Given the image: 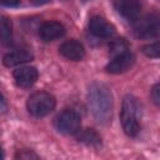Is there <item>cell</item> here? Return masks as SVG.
Listing matches in <instances>:
<instances>
[{
  "mask_svg": "<svg viewBox=\"0 0 160 160\" xmlns=\"http://www.w3.org/2000/svg\"><path fill=\"white\" fill-rule=\"evenodd\" d=\"M88 105L100 124H106L112 114V95L109 88L101 82H92L88 90Z\"/></svg>",
  "mask_w": 160,
  "mask_h": 160,
  "instance_id": "cell-1",
  "label": "cell"
},
{
  "mask_svg": "<svg viewBox=\"0 0 160 160\" xmlns=\"http://www.w3.org/2000/svg\"><path fill=\"white\" fill-rule=\"evenodd\" d=\"M140 119H141V105L139 100L132 95H126L122 100L120 120L124 132L134 138L140 131Z\"/></svg>",
  "mask_w": 160,
  "mask_h": 160,
  "instance_id": "cell-2",
  "label": "cell"
},
{
  "mask_svg": "<svg viewBox=\"0 0 160 160\" xmlns=\"http://www.w3.org/2000/svg\"><path fill=\"white\" fill-rule=\"evenodd\" d=\"M56 105L54 95L46 91H36L31 94L26 101V108L30 115L35 118H44L49 115Z\"/></svg>",
  "mask_w": 160,
  "mask_h": 160,
  "instance_id": "cell-3",
  "label": "cell"
},
{
  "mask_svg": "<svg viewBox=\"0 0 160 160\" xmlns=\"http://www.w3.org/2000/svg\"><path fill=\"white\" fill-rule=\"evenodd\" d=\"M55 129L65 135H74L80 130L81 119L80 115L72 109H64L54 119Z\"/></svg>",
  "mask_w": 160,
  "mask_h": 160,
  "instance_id": "cell-4",
  "label": "cell"
},
{
  "mask_svg": "<svg viewBox=\"0 0 160 160\" xmlns=\"http://www.w3.org/2000/svg\"><path fill=\"white\" fill-rule=\"evenodd\" d=\"M159 16L149 14L134 21V34L139 39H150L159 35Z\"/></svg>",
  "mask_w": 160,
  "mask_h": 160,
  "instance_id": "cell-5",
  "label": "cell"
},
{
  "mask_svg": "<svg viewBox=\"0 0 160 160\" xmlns=\"http://www.w3.org/2000/svg\"><path fill=\"white\" fill-rule=\"evenodd\" d=\"M114 8L125 20L134 22L140 18L141 4L139 0H114Z\"/></svg>",
  "mask_w": 160,
  "mask_h": 160,
  "instance_id": "cell-6",
  "label": "cell"
},
{
  "mask_svg": "<svg viewBox=\"0 0 160 160\" xmlns=\"http://www.w3.org/2000/svg\"><path fill=\"white\" fill-rule=\"evenodd\" d=\"M134 62H135L134 54H131L130 51H125L114 56V59L105 66V70L109 74H122L128 71L134 65Z\"/></svg>",
  "mask_w": 160,
  "mask_h": 160,
  "instance_id": "cell-7",
  "label": "cell"
},
{
  "mask_svg": "<svg viewBox=\"0 0 160 160\" xmlns=\"http://www.w3.org/2000/svg\"><path fill=\"white\" fill-rule=\"evenodd\" d=\"M59 52L68 60L80 61L85 56V48L80 41L71 39V40L62 42L59 46Z\"/></svg>",
  "mask_w": 160,
  "mask_h": 160,
  "instance_id": "cell-8",
  "label": "cell"
},
{
  "mask_svg": "<svg viewBox=\"0 0 160 160\" xmlns=\"http://www.w3.org/2000/svg\"><path fill=\"white\" fill-rule=\"evenodd\" d=\"M89 30L96 38H102V39L111 38L114 35V32H115L114 25H111L104 18L98 16V15L92 16L89 20Z\"/></svg>",
  "mask_w": 160,
  "mask_h": 160,
  "instance_id": "cell-9",
  "label": "cell"
},
{
  "mask_svg": "<svg viewBox=\"0 0 160 160\" xmlns=\"http://www.w3.org/2000/svg\"><path fill=\"white\" fill-rule=\"evenodd\" d=\"M12 76L18 86L26 89V88L32 86L36 82L39 74L34 66H21L14 70Z\"/></svg>",
  "mask_w": 160,
  "mask_h": 160,
  "instance_id": "cell-10",
  "label": "cell"
},
{
  "mask_svg": "<svg viewBox=\"0 0 160 160\" xmlns=\"http://www.w3.org/2000/svg\"><path fill=\"white\" fill-rule=\"evenodd\" d=\"M65 34V28L58 21H45L39 28V36L44 41H54L62 38Z\"/></svg>",
  "mask_w": 160,
  "mask_h": 160,
  "instance_id": "cell-11",
  "label": "cell"
},
{
  "mask_svg": "<svg viewBox=\"0 0 160 160\" xmlns=\"http://www.w3.org/2000/svg\"><path fill=\"white\" fill-rule=\"evenodd\" d=\"M31 60H32V54H31L29 50L19 49V50L8 52V54L4 56L2 62H4L5 66L12 68V66H18V65L25 64V62L31 61Z\"/></svg>",
  "mask_w": 160,
  "mask_h": 160,
  "instance_id": "cell-12",
  "label": "cell"
},
{
  "mask_svg": "<svg viewBox=\"0 0 160 160\" xmlns=\"http://www.w3.org/2000/svg\"><path fill=\"white\" fill-rule=\"evenodd\" d=\"M78 140L88 146H98L101 144V138L100 135L92 130V129H84V130H79L78 132Z\"/></svg>",
  "mask_w": 160,
  "mask_h": 160,
  "instance_id": "cell-13",
  "label": "cell"
},
{
  "mask_svg": "<svg viewBox=\"0 0 160 160\" xmlns=\"http://www.w3.org/2000/svg\"><path fill=\"white\" fill-rule=\"evenodd\" d=\"M0 41L4 45H9L12 41V25H11V21L4 15H0Z\"/></svg>",
  "mask_w": 160,
  "mask_h": 160,
  "instance_id": "cell-14",
  "label": "cell"
},
{
  "mask_svg": "<svg viewBox=\"0 0 160 160\" xmlns=\"http://www.w3.org/2000/svg\"><path fill=\"white\" fill-rule=\"evenodd\" d=\"M128 51V42L125 39H116L110 44V52L111 55L116 56L121 52Z\"/></svg>",
  "mask_w": 160,
  "mask_h": 160,
  "instance_id": "cell-15",
  "label": "cell"
},
{
  "mask_svg": "<svg viewBox=\"0 0 160 160\" xmlns=\"http://www.w3.org/2000/svg\"><path fill=\"white\" fill-rule=\"evenodd\" d=\"M141 50H142V52H144L146 56L156 59V58H159V55H160L159 41H155V42H152V44H148V45H144Z\"/></svg>",
  "mask_w": 160,
  "mask_h": 160,
  "instance_id": "cell-16",
  "label": "cell"
},
{
  "mask_svg": "<svg viewBox=\"0 0 160 160\" xmlns=\"http://www.w3.org/2000/svg\"><path fill=\"white\" fill-rule=\"evenodd\" d=\"M150 96H151V99H152V101H154L155 105H159L160 104V86H159V84H155L152 86Z\"/></svg>",
  "mask_w": 160,
  "mask_h": 160,
  "instance_id": "cell-17",
  "label": "cell"
},
{
  "mask_svg": "<svg viewBox=\"0 0 160 160\" xmlns=\"http://www.w3.org/2000/svg\"><path fill=\"white\" fill-rule=\"evenodd\" d=\"M15 158L16 159H26V160H29V159H38V155L31 152L30 150H22V151H19L15 155Z\"/></svg>",
  "mask_w": 160,
  "mask_h": 160,
  "instance_id": "cell-18",
  "label": "cell"
},
{
  "mask_svg": "<svg viewBox=\"0 0 160 160\" xmlns=\"http://www.w3.org/2000/svg\"><path fill=\"white\" fill-rule=\"evenodd\" d=\"M0 5L14 8V6H19L20 5V0H0Z\"/></svg>",
  "mask_w": 160,
  "mask_h": 160,
  "instance_id": "cell-19",
  "label": "cell"
},
{
  "mask_svg": "<svg viewBox=\"0 0 160 160\" xmlns=\"http://www.w3.org/2000/svg\"><path fill=\"white\" fill-rule=\"evenodd\" d=\"M34 5H44V4H48L50 2V0H30Z\"/></svg>",
  "mask_w": 160,
  "mask_h": 160,
  "instance_id": "cell-20",
  "label": "cell"
},
{
  "mask_svg": "<svg viewBox=\"0 0 160 160\" xmlns=\"http://www.w3.org/2000/svg\"><path fill=\"white\" fill-rule=\"evenodd\" d=\"M5 109L6 108V105H5V99H4V96L1 95V92H0V109Z\"/></svg>",
  "mask_w": 160,
  "mask_h": 160,
  "instance_id": "cell-21",
  "label": "cell"
},
{
  "mask_svg": "<svg viewBox=\"0 0 160 160\" xmlns=\"http://www.w3.org/2000/svg\"><path fill=\"white\" fill-rule=\"evenodd\" d=\"M2 158V151H1V148H0V159Z\"/></svg>",
  "mask_w": 160,
  "mask_h": 160,
  "instance_id": "cell-22",
  "label": "cell"
}]
</instances>
